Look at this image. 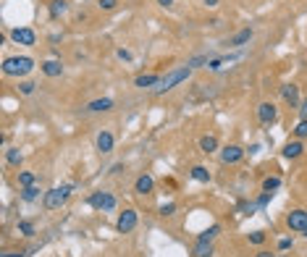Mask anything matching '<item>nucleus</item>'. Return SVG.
Listing matches in <instances>:
<instances>
[{
    "instance_id": "20",
    "label": "nucleus",
    "mask_w": 307,
    "mask_h": 257,
    "mask_svg": "<svg viewBox=\"0 0 307 257\" xmlns=\"http://www.w3.org/2000/svg\"><path fill=\"white\" fill-rule=\"evenodd\" d=\"M40 197H45V192L37 184H32V186H24V192H21V200L24 202H37Z\"/></svg>"
},
{
    "instance_id": "30",
    "label": "nucleus",
    "mask_w": 307,
    "mask_h": 257,
    "mask_svg": "<svg viewBox=\"0 0 307 257\" xmlns=\"http://www.w3.org/2000/svg\"><path fill=\"white\" fill-rule=\"evenodd\" d=\"M34 89H37V84H34V81H19V92L21 95H34Z\"/></svg>"
},
{
    "instance_id": "26",
    "label": "nucleus",
    "mask_w": 307,
    "mask_h": 257,
    "mask_svg": "<svg viewBox=\"0 0 307 257\" xmlns=\"http://www.w3.org/2000/svg\"><path fill=\"white\" fill-rule=\"evenodd\" d=\"M276 189H281V176H268V179H263V192H276Z\"/></svg>"
},
{
    "instance_id": "29",
    "label": "nucleus",
    "mask_w": 307,
    "mask_h": 257,
    "mask_svg": "<svg viewBox=\"0 0 307 257\" xmlns=\"http://www.w3.org/2000/svg\"><path fill=\"white\" fill-rule=\"evenodd\" d=\"M294 139H307V118L294 126Z\"/></svg>"
},
{
    "instance_id": "3",
    "label": "nucleus",
    "mask_w": 307,
    "mask_h": 257,
    "mask_svg": "<svg viewBox=\"0 0 307 257\" xmlns=\"http://www.w3.org/2000/svg\"><path fill=\"white\" fill-rule=\"evenodd\" d=\"M71 192H74V186L71 184H60V186H53L45 192V197H42V205L45 210H58V207H63L68 197H71Z\"/></svg>"
},
{
    "instance_id": "18",
    "label": "nucleus",
    "mask_w": 307,
    "mask_h": 257,
    "mask_svg": "<svg viewBox=\"0 0 307 257\" xmlns=\"http://www.w3.org/2000/svg\"><path fill=\"white\" fill-rule=\"evenodd\" d=\"M218 139L213 137V134H205V137H199V153H205V155H213V153H218Z\"/></svg>"
},
{
    "instance_id": "4",
    "label": "nucleus",
    "mask_w": 307,
    "mask_h": 257,
    "mask_svg": "<svg viewBox=\"0 0 307 257\" xmlns=\"http://www.w3.org/2000/svg\"><path fill=\"white\" fill-rule=\"evenodd\" d=\"M87 202L95 210H100V213H113V210H116V197H113L111 192H92L89 197H87Z\"/></svg>"
},
{
    "instance_id": "14",
    "label": "nucleus",
    "mask_w": 307,
    "mask_h": 257,
    "mask_svg": "<svg viewBox=\"0 0 307 257\" xmlns=\"http://www.w3.org/2000/svg\"><path fill=\"white\" fill-rule=\"evenodd\" d=\"M134 192L137 194H152L155 192V179L150 176V173H142V176H137V181H134Z\"/></svg>"
},
{
    "instance_id": "39",
    "label": "nucleus",
    "mask_w": 307,
    "mask_h": 257,
    "mask_svg": "<svg viewBox=\"0 0 307 257\" xmlns=\"http://www.w3.org/2000/svg\"><path fill=\"white\" fill-rule=\"evenodd\" d=\"M294 247V241L291 239H279V252H286V249Z\"/></svg>"
},
{
    "instance_id": "6",
    "label": "nucleus",
    "mask_w": 307,
    "mask_h": 257,
    "mask_svg": "<svg viewBox=\"0 0 307 257\" xmlns=\"http://www.w3.org/2000/svg\"><path fill=\"white\" fill-rule=\"evenodd\" d=\"M286 229L289 231H299V233L307 229V210L305 207L289 210V213H286Z\"/></svg>"
},
{
    "instance_id": "27",
    "label": "nucleus",
    "mask_w": 307,
    "mask_h": 257,
    "mask_svg": "<svg viewBox=\"0 0 307 257\" xmlns=\"http://www.w3.org/2000/svg\"><path fill=\"white\" fill-rule=\"evenodd\" d=\"M208 63H210V58H208V55H195V58H189V60H187L189 69H202V66L208 69Z\"/></svg>"
},
{
    "instance_id": "34",
    "label": "nucleus",
    "mask_w": 307,
    "mask_h": 257,
    "mask_svg": "<svg viewBox=\"0 0 307 257\" xmlns=\"http://www.w3.org/2000/svg\"><path fill=\"white\" fill-rule=\"evenodd\" d=\"M118 5V0H97V8L100 11H113Z\"/></svg>"
},
{
    "instance_id": "37",
    "label": "nucleus",
    "mask_w": 307,
    "mask_h": 257,
    "mask_svg": "<svg viewBox=\"0 0 307 257\" xmlns=\"http://www.w3.org/2000/svg\"><path fill=\"white\" fill-rule=\"evenodd\" d=\"M223 63H226V60H223V58H210L208 69H210V71H221V66H223Z\"/></svg>"
},
{
    "instance_id": "38",
    "label": "nucleus",
    "mask_w": 307,
    "mask_h": 257,
    "mask_svg": "<svg viewBox=\"0 0 307 257\" xmlns=\"http://www.w3.org/2000/svg\"><path fill=\"white\" fill-rule=\"evenodd\" d=\"M297 113H299V121H305V118H307V100H299Z\"/></svg>"
},
{
    "instance_id": "19",
    "label": "nucleus",
    "mask_w": 307,
    "mask_h": 257,
    "mask_svg": "<svg viewBox=\"0 0 307 257\" xmlns=\"http://www.w3.org/2000/svg\"><path fill=\"white\" fill-rule=\"evenodd\" d=\"M213 255H216L213 241H197L195 249H192V257H213Z\"/></svg>"
},
{
    "instance_id": "11",
    "label": "nucleus",
    "mask_w": 307,
    "mask_h": 257,
    "mask_svg": "<svg viewBox=\"0 0 307 257\" xmlns=\"http://www.w3.org/2000/svg\"><path fill=\"white\" fill-rule=\"evenodd\" d=\"M113 145H116L113 134L108 131V128H103V131L97 134V139H95V147H97V153H100V155H108V153H113Z\"/></svg>"
},
{
    "instance_id": "35",
    "label": "nucleus",
    "mask_w": 307,
    "mask_h": 257,
    "mask_svg": "<svg viewBox=\"0 0 307 257\" xmlns=\"http://www.w3.org/2000/svg\"><path fill=\"white\" fill-rule=\"evenodd\" d=\"M271 200H273V192H263V194H260V197H257L255 202H257V207H265Z\"/></svg>"
},
{
    "instance_id": "40",
    "label": "nucleus",
    "mask_w": 307,
    "mask_h": 257,
    "mask_svg": "<svg viewBox=\"0 0 307 257\" xmlns=\"http://www.w3.org/2000/svg\"><path fill=\"white\" fill-rule=\"evenodd\" d=\"M3 257H29V252H5Z\"/></svg>"
},
{
    "instance_id": "42",
    "label": "nucleus",
    "mask_w": 307,
    "mask_h": 257,
    "mask_svg": "<svg viewBox=\"0 0 307 257\" xmlns=\"http://www.w3.org/2000/svg\"><path fill=\"white\" fill-rule=\"evenodd\" d=\"M121 171H124V163H116V165H113V168H111L108 173H121Z\"/></svg>"
},
{
    "instance_id": "25",
    "label": "nucleus",
    "mask_w": 307,
    "mask_h": 257,
    "mask_svg": "<svg viewBox=\"0 0 307 257\" xmlns=\"http://www.w3.org/2000/svg\"><path fill=\"white\" fill-rule=\"evenodd\" d=\"M37 184V173L34 171H21L19 173V186H32Z\"/></svg>"
},
{
    "instance_id": "44",
    "label": "nucleus",
    "mask_w": 307,
    "mask_h": 257,
    "mask_svg": "<svg viewBox=\"0 0 307 257\" xmlns=\"http://www.w3.org/2000/svg\"><path fill=\"white\" fill-rule=\"evenodd\" d=\"M255 257H276V255H271V252H268V249H260V252H257Z\"/></svg>"
},
{
    "instance_id": "5",
    "label": "nucleus",
    "mask_w": 307,
    "mask_h": 257,
    "mask_svg": "<svg viewBox=\"0 0 307 257\" xmlns=\"http://www.w3.org/2000/svg\"><path fill=\"white\" fill-rule=\"evenodd\" d=\"M140 223V215H137L134 207H126L124 213H118V221H116V231L118 233H132Z\"/></svg>"
},
{
    "instance_id": "10",
    "label": "nucleus",
    "mask_w": 307,
    "mask_h": 257,
    "mask_svg": "<svg viewBox=\"0 0 307 257\" xmlns=\"http://www.w3.org/2000/svg\"><path fill=\"white\" fill-rule=\"evenodd\" d=\"M252 37H255V29H252V26H244V29H239L234 37H228L226 45H228V48H244V45H250Z\"/></svg>"
},
{
    "instance_id": "1",
    "label": "nucleus",
    "mask_w": 307,
    "mask_h": 257,
    "mask_svg": "<svg viewBox=\"0 0 307 257\" xmlns=\"http://www.w3.org/2000/svg\"><path fill=\"white\" fill-rule=\"evenodd\" d=\"M192 77V69L189 66H179V69H171L166 74V77H160V84L152 89L155 95H166V92H171L173 87H179V84H184Z\"/></svg>"
},
{
    "instance_id": "17",
    "label": "nucleus",
    "mask_w": 307,
    "mask_h": 257,
    "mask_svg": "<svg viewBox=\"0 0 307 257\" xmlns=\"http://www.w3.org/2000/svg\"><path fill=\"white\" fill-rule=\"evenodd\" d=\"M158 84H160L158 74H140V77L134 79V87H140V89H155Z\"/></svg>"
},
{
    "instance_id": "36",
    "label": "nucleus",
    "mask_w": 307,
    "mask_h": 257,
    "mask_svg": "<svg viewBox=\"0 0 307 257\" xmlns=\"http://www.w3.org/2000/svg\"><path fill=\"white\" fill-rule=\"evenodd\" d=\"M116 55H118V60H126V63L134 58V55H132V50H126V48H118V50H116Z\"/></svg>"
},
{
    "instance_id": "46",
    "label": "nucleus",
    "mask_w": 307,
    "mask_h": 257,
    "mask_svg": "<svg viewBox=\"0 0 307 257\" xmlns=\"http://www.w3.org/2000/svg\"><path fill=\"white\" fill-rule=\"evenodd\" d=\"M276 257H291V255H276Z\"/></svg>"
},
{
    "instance_id": "13",
    "label": "nucleus",
    "mask_w": 307,
    "mask_h": 257,
    "mask_svg": "<svg viewBox=\"0 0 307 257\" xmlns=\"http://www.w3.org/2000/svg\"><path fill=\"white\" fill-rule=\"evenodd\" d=\"M40 71L45 74V77H50V79L63 77V63H60L58 58H48V60H42V63H40Z\"/></svg>"
},
{
    "instance_id": "45",
    "label": "nucleus",
    "mask_w": 307,
    "mask_h": 257,
    "mask_svg": "<svg viewBox=\"0 0 307 257\" xmlns=\"http://www.w3.org/2000/svg\"><path fill=\"white\" fill-rule=\"evenodd\" d=\"M302 236H305V239H307V229H305V231H302Z\"/></svg>"
},
{
    "instance_id": "2",
    "label": "nucleus",
    "mask_w": 307,
    "mask_h": 257,
    "mask_svg": "<svg viewBox=\"0 0 307 257\" xmlns=\"http://www.w3.org/2000/svg\"><path fill=\"white\" fill-rule=\"evenodd\" d=\"M34 69V58L29 55H13L3 60V74L5 77H27Z\"/></svg>"
},
{
    "instance_id": "22",
    "label": "nucleus",
    "mask_w": 307,
    "mask_h": 257,
    "mask_svg": "<svg viewBox=\"0 0 307 257\" xmlns=\"http://www.w3.org/2000/svg\"><path fill=\"white\" fill-rule=\"evenodd\" d=\"M66 11H68V3H66V0H50V19L63 16Z\"/></svg>"
},
{
    "instance_id": "7",
    "label": "nucleus",
    "mask_w": 307,
    "mask_h": 257,
    "mask_svg": "<svg viewBox=\"0 0 307 257\" xmlns=\"http://www.w3.org/2000/svg\"><path fill=\"white\" fill-rule=\"evenodd\" d=\"M11 40L16 45H24V48H34L37 45V32L32 26H16L11 32Z\"/></svg>"
},
{
    "instance_id": "33",
    "label": "nucleus",
    "mask_w": 307,
    "mask_h": 257,
    "mask_svg": "<svg viewBox=\"0 0 307 257\" xmlns=\"http://www.w3.org/2000/svg\"><path fill=\"white\" fill-rule=\"evenodd\" d=\"M263 241H265V231H252V233H250V244L260 247Z\"/></svg>"
},
{
    "instance_id": "12",
    "label": "nucleus",
    "mask_w": 307,
    "mask_h": 257,
    "mask_svg": "<svg viewBox=\"0 0 307 257\" xmlns=\"http://www.w3.org/2000/svg\"><path fill=\"white\" fill-rule=\"evenodd\" d=\"M305 155V145H302V139H291L283 145L281 150V157H286V160H297V157H302Z\"/></svg>"
},
{
    "instance_id": "31",
    "label": "nucleus",
    "mask_w": 307,
    "mask_h": 257,
    "mask_svg": "<svg viewBox=\"0 0 307 257\" xmlns=\"http://www.w3.org/2000/svg\"><path fill=\"white\" fill-rule=\"evenodd\" d=\"M158 213L163 215V218H171V215L176 213V205H173V202H163V205L158 207Z\"/></svg>"
},
{
    "instance_id": "9",
    "label": "nucleus",
    "mask_w": 307,
    "mask_h": 257,
    "mask_svg": "<svg viewBox=\"0 0 307 257\" xmlns=\"http://www.w3.org/2000/svg\"><path fill=\"white\" fill-rule=\"evenodd\" d=\"M244 153H247V150H242L239 145H226V147H221V163L223 165H236L244 157Z\"/></svg>"
},
{
    "instance_id": "8",
    "label": "nucleus",
    "mask_w": 307,
    "mask_h": 257,
    "mask_svg": "<svg viewBox=\"0 0 307 257\" xmlns=\"http://www.w3.org/2000/svg\"><path fill=\"white\" fill-rule=\"evenodd\" d=\"M257 121L263 126H271L279 121V108H276V103H260L257 105Z\"/></svg>"
},
{
    "instance_id": "28",
    "label": "nucleus",
    "mask_w": 307,
    "mask_h": 257,
    "mask_svg": "<svg viewBox=\"0 0 307 257\" xmlns=\"http://www.w3.org/2000/svg\"><path fill=\"white\" fill-rule=\"evenodd\" d=\"M19 233L27 236V239H32L34 236V223L32 221H19Z\"/></svg>"
},
{
    "instance_id": "16",
    "label": "nucleus",
    "mask_w": 307,
    "mask_h": 257,
    "mask_svg": "<svg viewBox=\"0 0 307 257\" xmlns=\"http://www.w3.org/2000/svg\"><path fill=\"white\" fill-rule=\"evenodd\" d=\"M281 97H283V103H286V105L297 108V105H299V87L297 84H283L281 87Z\"/></svg>"
},
{
    "instance_id": "21",
    "label": "nucleus",
    "mask_w": 307,
    "mask_h": 257,
    "mask_svg": "<svg viewBox=\"0 0 307 257\" xmlns=\"http://www.w3.org/2000/svg\"><path fill=\"white\" fill-rule=\"evenodd\" d=\"M189 176H192V179H195V181H199V184H208V181L213 179V176H210V171H208V168H205V165H192Z\"/></svg>"
},
{
    "instance_id": "24",
    "label": "nucleus",
    "mask_w": 307,
    "mask_h": 257,
    "mask_svg": "<svg viewBox=\"0 0 307 257\" xmlns=\"http://www.w3.org/2000/svg\"><path fill=\"white\" fill-rule=\"evenodd\" d=\"M218 233H221V226H218V223H213L210 229H205L202 233H197V241H213V239L218 236Z\"/></svg>"
},
{
    "instance_id": "23",
    "label": "nucleus",
    "mask_w": 307,
    "mask_h": 257,
    "mask_svg": "<svg viewBox=\"0 0 307 257\" xmlns=\"http://www.w3.org/2000/svg\"><path fill=\"white\" fill-rule=\"evenodd\" d=\"M5 160H8V165H13V168H19V165L24 163V155H21L16 147H11V150H5Z\"/></svg>"
},
{
    "instance_id": "43",
    "label": "nucleus",
    "mask_w": 307,
    "mask_h": 257,
    "mask_svg": "<svg viewBox=\"0 0 307 257\" xmlns=\"http://www.w3.org/2000/svg\"><path fill=\"white\" fill-rule=\"evenodd\" d=\"M202 3H205V5H208V8H216V5L221 3V0H202Z\"/></svg>"
},
{
    "instance_id": "15",
    "label": "nucleus",
    "mask_w": 307,
    "mask_h": 257,
    "mask_svg": "<svg viewBox=\"0 0 307 257\" xmlns=\"http://www.w3.org/2000/svg\"><path fill=\"white\" fill-rule=\"evenodd\" d=\"M113 105H116V103H113L111 97H100V100L87 103V108H84V110H87V113H108V110H113Z\"/></svg>"
},
{
    "instance_id": "32",
    "label": "nucleus",
    "mask_w": 307,
    "mask_h": 257,
    "mask_svg": "<svg viewBox=\"0 0 307 257\" xmlns=\"http://www.w3.org/2000/svg\"><path fill=\"white\" fill-rule=\"evenodd\" d=\"M239 210L244 215H255V210H257V202H239Z\"/></svg>"
},
{
    "instance_id": "41",
    "label": "nucleus",
    "mask_w": 307,
    "mask_h": 257,
    "mask_svg": "<svg viewBox=\"0 0 307 257\" xmlns=\"http://www.w3.org/2000/svg\"><path fill=\"white\" fill-rule=\"evenodd\" d=\"M158 5H160V8H171L173 0H158Z\"/></svg>"
}]
</instances>
